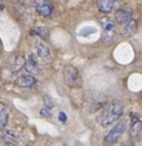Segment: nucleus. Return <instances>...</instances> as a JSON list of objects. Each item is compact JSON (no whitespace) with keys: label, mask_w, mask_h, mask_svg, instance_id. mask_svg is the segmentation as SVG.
<instances>
[{"label":"nucleus","mask_w":142,"mask_h":146,"mask_svg":"<svg viewBox=\"0 0 142 146\" xmlns=\"http://www.w3.org/2000/svg\"><path fill=\"white\" fill-rule=\"evenodd\" d=\"M37 54L44 62L46 61H49L51 59V51H50L49 46H46L42 42H39L37 44Z\"/></svg>","instance_id":"obj_10"},{"label":"nucleus","mask_w":142,"mask_h":146,"mask_svg":"<svg viewBox=\"0 0 142 146\" xmlns=\"http://www.w3.org/2000/svg\"><path fill=\"white\" fill-rule=\"evenodd\" d=\"M25 64H26V60H25L23 56H21V55L16 56L15 62H13V64L11 65V71H12V73L19 72V71L25 66Z\"/></svg>","instance_id":"obj_14"},{"label":"nucleus","mask_w":142,"mask_h":146,"mask_svg":"<svg viewBox=\"0 0 142 146\" xmlns=\"http://www.w3.org/2000/svg\"><path fill=\"white\" fill-rule=\"evenodd\" d=\"M124 129H125V122L124 121H120L119 123L115 124V126L109 133L104 138V143L107 145H111L115 144V142H118L120 139V137L123 135Z\"/></svg>","instance_id":"obj_4"},{"label":"nucleus","mask_w":142,"mask_h":146,"mask_svg":"<svg viewBox=\"0 0 142 146\" xmlns=\"http://www.w3.org/2000/svg\"><path fill=\"white\" fill-rule=\"evenodd\" d=\"M100 23L103 29V35H102V40L107 44H111L115 41V23L111 18L108 16L100 18Z\"/></svg>","instance_id":"obj_3"},{"label":"nucleus","mask_w":142,"mask_h":146,"mask_svg":"<svg viewBox=\"0 0 142 146\" xmlns=\"http://www.w3.org/2000/svg\"><path fill=\"white\" fill-rule=\"evenodd\" d=\"M131 122H130V135L133 138H139L142 134V122L135 114L131 113L130 115Z\"/></svg>","instance_id":"obj_7"},{"label":"nucleus","mask_w":142,"mask_h":146,"mask_svg":"<svg viewBox=\"0 0 142 146\" xmlns=\"http://www.w3.org/2000/svg\"><path fill=\"white\" fill-rule=\"evenodd\" d=\"M134 19L133 11L130 8H119L115 12V20L118 26H122L124 23Z\"/></svg>","instance_id":"obj_5"},{"label":"nucleus","mask_w":142,"mask_h":146,"mask_svg":"<svg viewBox=\"0 0 142 146\" xmlns=\"http://www.w3.org/2000/svg\"><path fill=\"white\" fill-rule=\"evenodd\" d=\"M35 8L42 17H50L53 12V7L49 0H35Z\"/></svg>","instance_id":"obj_6"},{"label":"nucleus","mask_w":142,"mask_h":146,"mask_svg":"<svg viewBox=\"0 0 142 146\" xmlns=\"http://www.w3.org/2000/svg\"><path fill=\"white\" fill-rule=\"evenodd\" d=\"M3 146H17L13 142H6V143H3Z\"/></svg>","instance_id":"obj_19"},{"label":"nucleus","mask_w":142,"mask_h":146,"mask_svg":"<svg viewBox=\"0 0 142 146\" xmlns=\"http://www.w3.org/2000/svg\"><path fill=\"white\" fill-rule=\"evenodd\" d=\"M32 33L36 35V36H41L42 39H47L48 36H49V32L47 30V28L44 27H36L32 29Z\"/></svg>","instance_id":"obj_15"},{"label":"nucleus","mask_w":142,"mask_h":146,"mask_svg":"<svg viewBox=\"0 0 142 146\" xmlns=\"http://www.w3.org/2000/svg\"><path fill=\"white\" fill-rule=\"evenodd\" d=\"M40 114H41V116H44V117H50V116H51L50 110L46 109V108L40 110Z\"/></svg>","instance_id":"obj_17"},{"label":"nucleus","mask_w":142,"mask_h":146,"mask_svg":"<svg viewBox=\"0 0 142 146\" xmlns=\"http://www.w3.org/2000/svg\"><path fill=\"white\" fill-rule=\"evenodd\" d=\"M44 105L46 109L50 110V111H51V109H53V106H54L53 101L51 100L49 96H44Z\"/></svg>","instance_id":"obj_16"},{"label":"nucleus","mask_w":142,"mask_h":146,"mask_svg":"<svg viewBox=\"0 0 142 146\" xmlns=\"http://www.w3.org/2000/svg\"><path fill=\"white\" fill-rule=\"evenodd\" d=\"M8 109L5 103L0 102V131L6 127L8 123Z\"/></svg>","instance_id":"obj_13"},{"label":"nucleus","mask_w":142,"mask_h":146,"mask_svg":"<svg viewBox=\"0 0 142 146\" xmlns=\"http://www.w3.org/2000/svg\"><path fill=\"white\" fill-rule=\"evenodd\" d=\"M25 68H26L27 72H29L30 74H37L39 72V65H38V62H37L33 54H30L28 56V59L26 60Z\"/></svg>","instance_id":"obj_12"},{"label":"nucleus","mask_w":142,"mask_h":146,"mask_svg":"<svg viewBox=\"0 0 142 146\" xmlns=\"http://www.w3.org/2000/svg\"><path fill=\"white\" fill-rule=\"evenodd\" d=\"M37 81L32 75H21L15 81V84L20 88H31L33 86Z\"/></svg>","instance_id":"obj_9"},{"label":"nucleus","mask_w":142,"mask_h":146,"mask_svg":"<svg viewBox=\"0 0 142 146\" xmlns=\"http://www.w3.org/2000/svg\"><path fill=\"white\" fill-rule=\"evenodd\" d=\"M122 113H123V105L121 103L119 102L111 103L110 105L107 106V109L101 114L99 123L102 127H107L120 119L122 116Z\"/></svg>","instance_id":"obj_1"},{"label":"nucleus","mask_w":142,"mask_h":146,"mask_svg":"<svg viewBox=\"0 0 142 146\" xmlns=\"http://www.w3.org/2000/svg\"><path fill=\"white\" fill-rule=\"evenodd\" d=\"M58 119H59V121H60L61 123H66L68 117H67V114H66L64 112H60L59 115H58Z\"/></svg>","instance_id":"obj_18"},{"label":"nucleus","mask_w":142,"mask_h":146,"mask_svg":"<svg viewBox=\"0 0 142 146\" xmlns=\"http://www.w3.org/2000/svg\"><path fill=\"white\" fill-rule=\"evenodd\" d=\"M120 0H99L98 1V7H99V10L103 13H110L112 10H113V7H115V3L119 2Z\"/></svg>","instance_id":"obj_11"},{"label":"nucleus","mask_w":142,"mask_h":146,"mask_svg":"<svg viewBox=\"0 0 142 146\" xmlns=\"http://www.w3.org/2000/svg\"><path fill=\"white\" fill-rule=\"evenodd\" d=\"M63 80L69 88L79 89L82 86V78L79 70L71 64H67L63 68Z\"/></svg>","instance_id":"obj_2"},{"label":"nucleus","mask_w":142,"mask_h":146,"mask_svg":"<svg viewBox=\"0 0 142 146\" xmlns=\"http://www.w3.org/2000/svg\"><path fill=\"white\" fill-rule=\"evenodd\" d=\"M137 29H138V23H137L135 19H132L131 21L124 23L122 26H119V33L121 36L130 38L135 33Z\"/></svg>","instance_id":"obj_8"},{"label":"nucleus","mask_w":142,"mask_h":146,"mask_svg":"<svg viewBox=\"0 0 142 146\" xmlns=\"http://www.w3.org/2000/svg\"><path fill=\"white\" fill-rule=\"evenodd\" d=\"M0 84H1V80H0Z\"/></svg>","instance_id":"obj_20"}]
</instances>
